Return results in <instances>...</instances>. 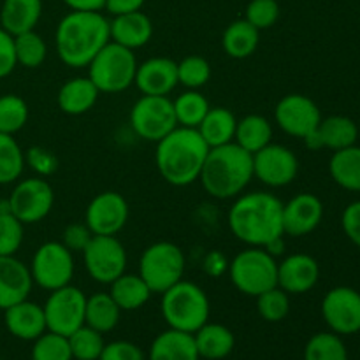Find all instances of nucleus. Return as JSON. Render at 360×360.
Wrapping results in <instances>:
<instances>
[{
  "instance_id": "c85d7f7f",
  "label": "nucleus",
  "mask_w": 360,
  "mask_h": 360,
  "mask_svg": "<svg viewBox=\"0 0 360 360\" xmlns=\"http://www.w3.org/2000/svg\"><path fill=\"white\" fill-rule=\"evenodd\" d=\"M259 41L260 30H257L245 18L232 21L221 35V46L225 53L236 60H245L252 56L259 48Z\"/></svg>"
},
{
  "instance_id": "4468645a",
  "label": "nucleus",
  "mask_w": 360,
  "mask_h": 360,
  "mask_svg": "<svg viewBox=\"0 0 360 360\" xmlns=\"http://www.w3.org/2000/svg\"><path fill=\"white\" fill-rule=\"evenodd\" d=\"M253 178L271 188L290 185L299 174V160L290 148L269 143L252 155Z\"/></svg>"
},
{
  "instance_id": "f8f14e48",
  "label": "nucleus",
  "mask_w": 360,
  "mask_h": 360,
  "mask_svg": "<svg viewBox=\"0 0 360 360\" xmlns=\"http://www.w3.org/2000/svg\"><path fill=\"white\" fill-rule=\"evenodd\" d=\"M42 309L48 330L69 338L74 330L84 326L86 295L74 285H65L49 292Z\"/></svg>"
},
{
  "instance_id": "bb28decb",
  "label": "nucleus",
  "mask_w": 360,
  "mask_h": 360,
  "mask_svg": "<svg viewBox=\"0 0 360 360\" xmlns=\"http://www.w3.org/2000/svg\"><path fill=\"white\" fill-rule=\"evenodd\" d=\"M197 352L200 359L221 360L232 354L236 347V338L229 327L221 323L206 322L199 330L193 333Z\"/></svg>"
},
{
  "instance_id": "79ce46f5",
  "label": "nucleus",
  "mask_w": 360,
  "mask_h": 360,
  "mask_svg": "<svg viewBox=\"0 0 360 360\" xmlns=\"http://www.w3.org/2000/svg\"><path fill=\"white\" fill-rule=\"evenodd\" d=\"M32 360H72L69 340L62 334L46 330L32 345Z\"/></svg>"
},
{
  "instance_id": "37998d69",
  "label": "nucleus",
  "mask_w": 360,
  "mask_h": 360,
  "mask_svg": "<svg viewBox=\"0 0 360 360\" xmlns=\"http://www.w3.org/2000/svg\"><path fill=\"white\" fill-rule=\"evenodd\" d=\"M211 79V65L204 56L190 55L178 62V83L188 90H199Z\"/></svg>"
},
{
  "instance_id": "6ab92c4d",
  "label": "nucleus",
  "mask_w": 360,
  "mask_h": 360,
  "mask_svg": "<svg viewBox=\"0 0 360 360\" xmlns=\"http://www.w3.org/2000/svg\"><path fill=\"white\" fill-rule=\"evenodd\" d=\"M323 218V204L315 193H297L283 204V232L302 238L315 231Z\"/></svg>"
},
{
  "instance_id": "49530a36",
  "label": "nucleus",
  "mask_w": 360,
  "mask_h": 360,
  "mask_svg": "<svg viewBox=\"0 0 360 360\" xmlns=\"http://www.w3.org/2000/svg\"><path fill=\"white\" fill-rule=\"evenodd\" d=\"M25 165H28L41 178H48L58 169V158L48 148L32 146L25 151Z\"/></svg>"
},
{
  "instance_id": "aec40b11",
  "label": "nucleus",
  "mask_w": 360,
  "mask_h": 360,
  "mask_svg": "<svg viewBox=\"0 0 360 360\" xmlns=\"http://www.w3.org/2000/svg\"><path fill=\"white\" fill-rule=\"evenodd\" d=\"M134 84L143 95H169L178 86V62L153 56L137 65Z\"/></svg>"
},
{
  "instance_id": "423d86ee",
  "label": "nucleus",
  "mask_w": 360,
  "mask_h": 360,
  "mask_svg": "<svg viewBox=\"0 0 360 360\" xmlns=\"http://www.w3.org/2000/svg\"><path fill=\"white\" fill-rule=\"evenodd\" d=\"M229 278L241 294L257 297L278 287V262L259 246H248L229 262Z\"/></svg>"
},
{
  "instance_id": "39448f33",
  "label": "nucleus",
  "mask_w": 360,
  "mask_h": 360,
  "mask_svg": "<svg viewBox=\"0 0 360 360\" xmlns=\"http://www.w3.org/2000/svg\"><path fill=\"white\" fill-rule=\"evenodd\" d=\"M160 311L169 329L193 334L210 322L211 304L199 285L181 280L162 294Z\"/></svg>"
},
{
  "instance_id": "393cba45",
  "label": "nucleus",
  "mask_w": 360,
  "mask_h": 360,
  "mask_svg": "<svg viewBox=\"0 0 360 360\" xmlns=\"http://www.w3.org/2000/svg\"><path fill=\"white\" fill-rule=\"evenodd\" d=\"M150 360H200L193 334L167 329L158 334L150 347Z\"/></svg>"
},
{
  "instance_id": "dca6fc26",
  "label": "nucleus",
  "mask_w": 360,
  "mask_h": 360,
  "mask_svg": "<svg viewBox=\"0 0 360 360\" xmlns=\"http://www.w3.org/2000/svg\"><path fill=\"white\" fill-rule=\"evenodd\" d=\"M274 120L285 134L304 139L322 122L319 105L302 94H288L276 104Z\"/></svg>"
},
{
  "instance_id": "e433bc0d",
  "label": "nucleus",
  "mask_w": 360,
  "mask_h": 360,
  "mask_svg": "<svg viewBox=\"0 0 360 360\" xmlns=\"http://www.w3.org/2000/svg\"><path fill=\"white\" fill-rule=\"evenodd\" d=\"M14 53L16 62L27 69H37L48 56V44L35 30L14 35Z\"/></svg>"
},
{
  "instance_id": "f03ea898",
  "label": "nucleus",
  "mask_w": 360,
  "mask_h": 360,
  "mask_svg": "<svg viewBox=\"0 0 360 360\" xmlns=\"http://www.w3.org/2000/svg\"><path fill=\"white\" fill-rule=\"evenodd\" d=\"M109 41V20L101 11H70L55 32L56 55L72 69L88 67Z\"/></svg>"
},
{
  "instance_id": "2eb2a0df",
  "label": "nucleus",
  "mask_w": 360,
  "mask_h": 360,
  "mask_svg": "<svg viewBox=\"0 0 360 360\" xmlns=\"http://www.w3.org/2000/svg\"><path fill=\"white\" fill-rule=\"evenodd\" d=\"M322 316L327 327L340 336L360 333V292L352 287L330 288L323 295Z\"/></svg>"
},
{
  "instance_id": "0eeeda50",
  "label": "nucleus",
  "mask_w": 360,
  "mask_h": 360,
  "mask_svg": "<svg viewBox=\"0 0 360 360\" xmlns=\"http://www.w3.org/2000/svg\"><path fill=\"white\" fill-rule=\"evenodd\" d=\"M137 65L132 49L109 41L88 63V77L101 94H120L134 84Z\"/></svg>"
},
{
  "instance_id": "a878e982",
  "label": "nucleus",
  "mask_w": 360,
  "mask_h": 360,
  "mask_svg": "<svg viewBox=\"0 0 360 360\" xmlns=\"http://www.w3.org/2000/svg\"><path fill=\"white\" fill-rule=\"evenodd\" d=\"M42 14V0H4L0 9V27L11 35L35 30Z\"/></svg>"
},
{
  "instance_id": "4c0bfd02",
  "label": "nucleus",
  "mask_w": 360,
  "mask_h": 360,
  "mask_svg": "<svg viewBox=\"0 0 360 360\" xmlns=\"http://www.w3.org/2000/svg\"><path fill=\"white\" fill-rule=\"evenodd\" d=\"M304 360H348V350L340 334L319 333L306 343Z\"/></svg>"
},
{
  "instance_id": "473e14b6",
  "label": "nucleus",
  "mask_w": 360,
  "mask_h": 360,
  "mask_svg": "<svg viewBox=\"0 0 360 360\" xmlns=\"http://www.w3.org/2000/svg\"><path fill=\"white\" fill-rule=\"evenodd\" d=\"M122 309L118 308L109 292H97L86 297V309H84V326L98 330L101 334L111 333L118 326Z\"/></svg>"
},
{
  "instance_id": "8fccbe9b",
  "label": "nucleus",
  "mask_w": 360,
  "mask_h": 360,
  "mask_svg": "<svg viewBox=\"0 0 360 360\" xmlns=\"http://www.w3.org/2000/svg\"><path fill=\"white\" fill-rule=\"evenodd\" d=\"M16 53H14V37L0 27V79L9 76L16 69Z\"/></svg>"
},
{
  "instance_id": "c03bdc74",
  "label": "nucleus",
  "mask_w": 360,
  "mask_h": 360,
  "mask_svg": "<svg viewBox=\"0 0 360 360\" xmlns=\"http://www.w3.org/2000/svg\"><path fill=\"white\" fill-rule=\"evenodd\" d=\"M25 225L11 211L0 213V257L16 255L23 245Z\"/></svg>"
},
{
  "instance_id": "5701e85b",
  "label": "nucleus",
  "mask_w": 360,
  "mask_h": 360,
  "mask_svg": "<svg viewBox=\"0 0 360 360\" xmlns=\"http://www.w3.org/2000/svg\"><path fill=\"white\" fill-rule=\"evenodd\" d=\"M109 34L112 42L136 51L151 41L153 23L143 11H134V13L112 16V20L109 21Z\"/></svg>"
},
{
  "instance_id": "9d476101",
  "label": "nucleus",
  "mask_w": 360,
  "mask_h": 360,
  "mask_svg": "<svg viewBox=\"0 0 360 360\" xmlns=\"http://www.w3.org/2000/svg\"><path fill=\"white\" fill-rule=\"evenodd\" d=\"M28 267L34 285L48 292L70 285L76 271L74 253L62 241H48L39 246Z\"/></svg>"
},
{
  "instance_id": "a19ab883",
  "label": "nucleus",
  "mask_w": 360,
  "mask_h": 360,
  "mask_svg": "<svg viewBox=\"0 0 360 360\" xmlns=\"http://www.w3.org/2000/svg\"><path fill=\"white\" fill-rule=\"evenodd\" d=\"M257 313L262 320L271 323L281 322L290 313V295L280 287H274L257 295Z\"/></svg>"
},
{
  "instance_id": "f704fd0d",
  "label": "nucleus",
  "mask_w": 360,
  "mask_h": 360,
  "mask_svg": "<svg viewBox=\"0 0 360 360\" xmlns=\"http://www.w3.org/2000/svg\"><path fill=\"white\" fill-rule=\"evenodd\" d=\"M176 122L179 127L197 129L210 111V101L199 90H186L172 101Z\"/></svg>"
},
{
  "instance_id": "72a5a7b5",
  "label": "nucleus",
  "mask_w": 360,
  "mask_h": 360,
  "mask_svg": "<svg viewBox=\"0 0 360 360\" xmlns=\"http://www.w3.org/2000/svg\"><path fill=\"white\" fill-rule=\"evenodd\" d=\"M330 178L341 188L360 192V146L354 144L334 151L329 162Z\"/></svg>"
},
{
  "instance_id": "1a4fd4ad",
  "label": "nucleus",
  "mask_w": 360,
  "mask_h": 360,
  "mask_svg": "<svg viewBox=\"0 0 360 360\" xmlns=\"http://www.w3.org/2000/svg\"><path fill=\"white\" fill-rule=\"evenodd\" d=\"M130 127L141 139L158 143L178 127L172 101L167 95H143L130 109Z\"/></svg>"
},
{
  "instance_id": "c9c22d12",
  "label": "nucleus",
  "mask_w": 360,
  "mask_h": 360,
  "mask_svg": "<svg viewBox=\"0 0 360 360\" xmlns=\"http://www.w3.org/2000/svg\"><path fill=\"white\" fill-rule=\"evenodd\" d=\"M25 169V151L14 136L0 134V185L18 181Z\"/></svg>"
},
{
  "instance_id": "6e6d98bb",
  "label": "nucleus",
  "mask_w": 360,
  "mask_h": 360,
  "mask_svg": "<svg viewBox=\"0 0 360 360\" xmlns=\"http://www.w3.org/2000/svg\"><path fill=\"white\" fill-rule=\"evenodd\" d=\"M264 250H266V252H269L271 255H273V257L283 255V252H285V241H283V236H281V238L273 239V241H271L269 245L264 246Z\"/></svg>"
},
{
  "instance_id": "c756f323",
  "label": "nucleus",
  "mask_w": 360,
  "mask_h": 360,
  "mask_svg": "<svg viewBox=\"0 0 360 360\" xmlns=\"http://www.w3.org/2000/svg\"><path fill=\"white\" fill-rule=\"evenodd\" d=\"M109 287H111L109 295L122 311H136V309L143 308L151 297L150 287L139 274L123 273Z\"/></svg>"
},
{
  "instance_id": "de8ad7c7",
  "label": "nucleus",
  "mask_w": 360,
  "mask_h": 360,
  "mask_svg": "<svg viewBox=\"0 0 360 360\" xmlns=\"http://www.w3.org/2000/svg\"><path fill=\"white\" fill-rule=\"evenodd\" d=\"M98 360H146V355L132 341H111L104 345Z\"/></svg>"
},
{
  "instance_id": "864d4df0",
  "label": "nucleus",
  "mask_w": 360,
  "mask_h": 360,
  "mask_svg": "<svg viewBox=\"0 0 360 360\" xmlns=\"http://www.w3.org/2000/svg\"><path fill=\"white\" fill-rule=\"evenodd\" d=\"M146 0H105L104 9L112 16H120V14L134 13V11L143 9Z\"/></svg>"
},
{
  "instance_id": "a18cd8bd",
  "label": "nucleus",
  "mask_w": 360,
  "mask_h": 360,
  "mask_svg": "<svg viewBox=\"0 0 360 360\" xmlns=\"http://www.w3.org/2000/svg\"><path fill=\"white\" fill-rule=\"evenodd\" d=\"M280 18V4L276 0H252L246 6L245 20L257 30H267Z\"/></svg>"
},
{
  "instance_id": "3c124183",
  "label": "nucleus",
  "mask_w": 360,
  "mask_h": 360,
  "mask_svg": "<svg viewBox=\"0 0 360 360\" xmlns=\"http://www.w3.org/2000/svg\"><path fill=\"white\" fill-rule=\"evenodd\" d=\"M341 227L345 236L360 248V200L348 204L341 214Z\"/></svg>"
},
{
  "instance_id": "09e8293b",
  "label": "nucleus",
  "mask_w": 360,
  "mask_h": 360,
  "mask_svg": "<svg viewBox=\"0 0 360 360\" xmlns=\"http://www.w3.org/2000/svg\"><path fill=\"white\" fill-rule=\"evenodd\" d=\"M91 238H94V234L86 224H70L63 229L62 245L72 253H83Z\"/></svg>"
},
{
  "instance_id": "b1692460",
  "label": "nucleus",
  "mask_w": 360,
  "mask_h": 360,
  "mask_svg": "<svg viewBox=\"0 0 360 360\" xmlns=\"http://www.w3.org/2000/svg\"><path fill=\"white\" fill-rule=\"evenodd\" d=\"M101 91L97 90L88 76L72 77L60 86L56 104L60 111L69 116H79L90 111L98 101Z\"/></svg>"
},
{
  "instance_id": "f257e3e1",
  "label": "nucleus",
  "mask_w": 360,
  "mask_h": 360,
  "mask_svg": "<svg viewBox=\"0 0 360 360\" xmlns=\"http://www.w3.org/2000/svg\"><path fill=\"white\" fill-rule=\"evenodd\" d=\"M227 224L236 239L264 248L285 236L283 202L269 192L241 193L229 210Z\"/></svg>"
},
{
  "instance_id": "ea45409f",
  "label": "nucleus",
  "mask_w": 360,
  "mask_h": 360,
  "mask_svg": "<svg viewBox=\"0 0 360 360\" xmlns=\"http://www.w3.org/2000/svg\"><path fill=\"white\" fill-rule=\"evenodd\" d=\"M67 340H69L72 360H98L105 345L104 334L88 326H81Z\"/></svg>"
},
{
  "instance_id": "cd10ccee",
  "label": "nucleus",
  "mask_w": 360,
  "mask_h": 360,
  "mask_svg": "<svg viewBox=\"0 0 360 360\" xmlns=\"http://www.w3.org/2000/svg\"><path fill=\"white\" fill-rule=\"evenodd\" d=\"M238 118L227 108H210L207 115L197 127V132L210 148L234 143Z\"/></svg>"
},
{
  "instance_id": "4be33fe9",
  "label": "nucleus",
  "mask_w": 360,
  "mask_h": 360,
  "mask_svg": "<svg viewBox=\"0 0 360 360\" xmlns=\"http://www.w3.org/2000/svg\"><path fill=\"white\" fill-rule=\"evenodd\" d=\"M4 323L11 336L21 341H35L48 330L42 306L28 299L4 309Z\"/></svg>"
},
{
  "instance_id": "58836bf2",
  "label": "nucleus",
  "mask_w": 360,
  "mask_h": 360,
  "mask_svg": "<svg viewBox=\"0 0 360 360\" xmlns=\"http://www.w3.org/2000/svg\"><path fill=\"white\" fill-rule=\"evenodd\" d=\"M28 122V104L16 94L0 95V134L14 136Z\"/></svg>"
},
{
  "instance_id": "a211bd4d",
  "label": "nucleus",
  "mask_w": 360,
  "mask_h": 360,
  "mask_svg": "<svg viewBox=\"0 0 360 360\" xmlns=\"http://www.w3.org/2000/svg\"><path fill=\"white\" fill-rule=\"evenodd\" d=\"M319 262L306 253H292L278 264V287L288 295L306 294L319 283Z\"/></svg>"
},
{
  "instance_id": "f3484780",
  "label": "nucleus",
  "mask_w": 360,
  "mask_h": 360,
  "mask_svg": "<svg viewBox=\"0 0 360 360\" xmlns=\"http://www.w3.org/2000/svg\"><path fill=\"white\" fill-rule=\"evenodd\" d=\"M129 202L118 192H102L86 206L84 224L94 236H116L129 221Z\"/></svg>"
},
{
  "instance_id": "7c9ffc66",
  "label": "nucleus",
  "mask_w": 360,
  "mask_h": 360,
  "mask_svg": "<svg viewBox=\"0 0 360 360\" xmlns=\"http://www.w3.org/2000/svg\"><path fill=\"white\" fill-rule=\"evenodd\" d=\"M273 141V125L262 115H246L238 120L236 125L234 143L248 151L250 155L257 153Z\"/></svg>"
},
{
  "instance_id": "ddd939ff",
  "label": "nucleus",
  "mask_w": 360,
  "mask_h": 360,
  "mask_svg": "<svg viewBox=\"0 0 360 360\" xmlns=\"http://www.w3.org/2000/svg\"><path fill=\"white\" fill-rule=\"evenodd\" d=\"M11 213L23 225L44 220L55 204L53 186L44 178H27L16 183L9 195Z\"/></svg>"
},
{
  "instance_id": "7ed1b4c3",
  "label": "nucleus",
  "mask_w": 360,
  "mask_h": 360,
  "mask_svg": "<svg viewBox=\"0 0 360 360\" xmlns=\"http://www.w3.org/2000/svg\"><path fill=\"white\" fill-rule=\"evenodd\" d=\"M210 146L197 129L176 127L157 143L155 164L162 178L172 186H188L199 181Z\"/></svg>"
},
{
  "instance_id": "5fc2aeb1",
  "label": "nucleus",
  "mask_w": 360,
  "mask_h": 360,
  "mask_svg": "<svg viewBox=\"0 0 360 360\" xmlns=\"http://www.w3.org/2000/svg\"><path fill=\"white\" fill-rule=\"evenodd\" d=\"M70 11H102L105 0H63Z\"/></svg>"
},
{
  "instance_id": "2f4dec72",
  "label": "nucleus",
  "mask_w": 360,
  "mask_h": 360,
  "mask_svg": "<svg viewBox=\"0 0 360 360\" xmlns=\"http://www.w3.org/2000/svg\"><path fill=\"white\" fill-rule=\"evenodd\" d=\"M316 134L322 148L338 151L357 143L359 129L355 122L348 116L334 115L329 118H322L320 125L316 127Z\"/></svg>"
},
{
  "instance_id": "9b49d317",
  "label": "nucleus",
  "mask_w": 360,
  "mask_h": 360,
  "mask_svg": "<svg viewBox=\"0 0 360 360\" xmlns=\"http://www.w3.org/2000/svg\"><path fill=\"white\" fill-rule=\"evenodd\" d=\"M88 276L101 285H111L127 269V252L116 236H94L83 250Z\"/></svg>"
},
{
  "instance_id": "603ef678",
  "label": "nucleus",
  "mask_w": 360,
  "mask_h": 360,
  "mask_svg": "<svg viewBox=\"0 0 360 360\" xmlns=\"http://www.w3.org/2000/svg\"><path fill=\"white\" fill-rule=\"evenodd\" d=\"M204 271L213 278L221 276V274L229 271V260L225 259L224 253L210 252L206 259H204Z\"/></svg>"
},
{
  "instance_id": "412c9836",
  "label": "nucleus",
  "mask_w": 360,
  "mask_h": 360,
  "mask_svg": "<svg viewBox=\"0 0 360 360\" xmlns=\"http://www.w3.org/2000/svg\"><path fill=\"white\" fill-rule=\"evenodd\" d=\"M34 280L30 267L16 255L0 257V309H7L30 295Z\"/></svg>"
},
{
  "instance_id": "6e6552de",
  "label": "nucleus",
  "mask_w": 360,
  "mask_h": 360,
  "mask_svg": "<svg viewBox=\"0 0 360 360\" xmlns=\"http://www.w3.org/2000/svg\"><path fill=\"white\" fill-rule=\"evenodd\" d=\"M186 259L183 250L171 241H158L148 246L139 260V276L146 281L151 294H164L183 280Z\"/></svg>"
},
{
  "instance_id": "20e7f679",
  "label": "nucleus",
  "mask_w": 360,
  "mask_h": 360,
  "mask_svg": "<svg viewBox=\"0 0 360 360\" xmlns=\"http://www.w3.org/2000/svg\"><path fill=\"white\" fill-rule=\"evenodd\" d=\"M253 179V158L236 143L210 148L199 181L207 195L227 200L241 195Z\"/></svg>"
}]
</instances>
